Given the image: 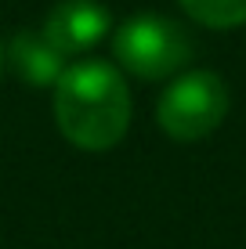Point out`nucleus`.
Instances as JSON below:
<instances>
[{
	"label": "nucleus",
	"mask_w": 246,
	"mask_h": 249,
	"mask_svg": "<svg viewBox=\"0 0 246 249\" xmlns=\"http://www.w3.org/2000/svg\"><path fill=\"white\" fill-rule=\"evenodd\" d=\"M55 119L69 144L105 152L131 126V90L109 62L69 65L55 83Z\"/></svg>",
	"instance_id": "f257e3e1"
},
{
	"label": "nucleus",
	"mask_w": 246,
	"mask_h": 249,
	"mask_svg": "<svg viewBox=\"0 0 246 249\" xmlns=\"http://www.w3.org/2000/svg\"><path fill=\"white\" fill-rule=\"evenodd\" d=\"M225 116H228V87L210 69L174 76L156 101V123L174 141H199V137L214 134Z\"/></svg>",
	"instance_id": "f03ea898"
},
{
	"label": "nucleus",
	"mask_w": 246,
	"mask_h": 249,
	"mask_svg": "<svg viewBox=\"0 0 246 249\" xmlns=\"http://www.w3.org/2000/svg\"><path fill=\"white\" fill-rule=\"evenodd\" d=\"M113 54L141 80H167L192 58V36L174 18L134 15L113 33Z\"/></svg>",
	"instance_id": "7ed1b4c3"
},
{
	"label": "nucleus",
	"mask_w": 246,
	"mask_h": 249,
	"mask_svg": "<svg viewBox=\"0 0 246 249\" xmlns=\"http://www.w3.org/2000/svg\"><path fill=\"white\" fill-rule=\"evenodd\" d=\"M109 25H113V15L98 0H58L47 11L40 33L69 58V54H83V51L98 47L109 36Z\"/></svg>",
	"instance_id": "20e7f679"
},
{
	"label": "nucleus",
	"mask_w": 246,
	"mask_h": 249,
	"mask_svg": "<svg viewBox=\"0 0 246 249\" xmlns=\"http://www.w3.org/2000/svg\"><path fill=\"white\" fill-rule=\"evenodd\" d=\"M4 62L22 83H29V87H55L65 76V69H69L62 51L51 44L44 33H33V29L15 33L7 51H4Z\"/></svg>",
	"instance_id": "39448f33"
},
{
	"label": "nucleus",
	"mask_w": 246,
	"mask_h": 249,
	"mask_svg": "<svg viewBox=\"0 0 246 249\" xmlns=\"http://www.w3.org/2000/svg\"><path fill=\"white\" fill-rule=\"evenodd\" d=\"M189 18L210 29H235L246 25V0H177Z\"/></svg>",
	"instance_id": "423d86ee"
},
{
	"label": "nucleus",
	"mask_w": 246,
	"mask_h": 249,
	"mask_svg": "<svg viewBox=\"0 0 246 249\" xmlns=\"http://www.w3.org/2000/svg\"><path fill=\"white\" fill-rule=\"evenodd\" d=\"M0 65H4V44H0Z\"/></svg>",
	"instance_id": "0eeeda50"
}]
</instances>
